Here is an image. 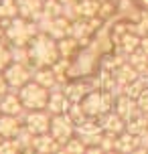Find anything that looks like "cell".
<instances>
[{
	"label": "cell",
	"mask_w": 148,
	"mask_h": 154,
	"mask_svg": "<svg viewBox=\"0 0 148 154\" xmlns=\"http://www.w3.org/2000/svg\"><path fill=\"white\" fill-rule=\"evenodd\" d=\"M24 128L23 118L18 116H0V138H16L18 132Z\"/></svg>",
	"instance_id": "14"
},
{
	"label": "cell",
	"mask_w": 148,
	"mask_h": 154,
	"mask_svg": "<svg viewBox=\"0 0 148 154\" xmlns=\"http://www.w3.org/2000/svg\"><path fill=\"white\" fill-rule=\"evenodd\" d=\"M106 154H122V152H118V150H109V152H106Z\"/></svg>",
	"instance_id": "41"
},
{
	"label": "cell",
	"mask_w": 148,
	"mask_h": 154,
	"mask_svg": "<svg viewBox=\"0 0 148 154\" xmlns=\"http://www.w3.org/2000/svg\"><path fill=\"white\" fill-rule=\"evenodd\" d=\"M63 150H65L67 154H85L87 152V146L77 138V136H73L69 142H65V144H63Z\"/></svg>",
	"instance_id": "29"
},
{
	"label": "cell",
	"mask_w": 148,
	"mask_h": 154,
	"mask_svg": "<svg viewBox=\"0 0 148 154\" xmlns=\"http://www.w3.org/2000/svg\"><path fill=\"white\" fill-rule=\"evenodd\" d=\"M18 16V8H16V0H0V23L6 24Z\"/></svg>",
	"instance_id": "24"
},
{
	"label": "cell",
	"mask_w": 148,
	"mask_h": 154,
	"mask_svg": "<svg viewBox=\"0 0 148 154\" xmlns=\"http://www.w3.org/2000/svg\"><path fill=\"white\" fill-rule=\"evenodd\" d=\"M23 154H37L35 150H29V152H23Z\"/></svg>",
	"instance_id": "43"
},
{
	"label": "cell",
	"mask_w": 148,
	"mask_h": 154,
	"mask_svg": "<svg viewBox=\"0 0 148 154\" xmlns=\"http://www.w3.org/2000/svg\"><path fill=\"white\" fill-rule=\"evenodd\" d=\"M2 75L6 79L8 87L12 91H18L29 81H32V67L31 65H24V63H10L6 69H4Z\"/></svg>",
	"instance_id": "5"
},
{
	"label": "cell",
	"mask_w": 148,
	"mask_h": 154,
	"mask_svg": "<svg viewBox=\"0 0 148 154\" xmlns=\"http://www.w3.org/2000/svg\"><path fill=\"white\" fill-rule=\"evenodd\" d=\"M126 61L130 63V65H132L134 69L138 71V73H144V69H146V63H148V55L144 53V51H142V49H138V51H134L132 55H128V59H126Z\"/></svg>",
	"instance_id": "25"
},
{
	"label": "cell",
	"mask_w": 148,
	"mask_h": 154,
	"mask_svg": "<svg viewBox=\"0 0 148 154\" xmlns=\"http://www.w3.org/2000/svg\"><path fill=\"white\" fill-rule=\"evenodd\" d=\"M59 2H61V4H65V2H69V0H59Z\"/></svg>",
	"instance_id": "44"
},
{
	"label": "cell",
	"mask_w": 148,
	"mask_h": 154,
	"mask_svg": "<svg viewBox=\"0 0 148 154\" xmlns=\"http://www.w3.org/2000/svg\"><path fill=\"white\" fill-rule=\"evenodd\" d=\"M140 49H142V51H144V53L148 55V37H144V38L140 41Z\"/></svg>",
	"instance_id": "36"
},
{
	"label": "cell",
	"mask_w": 148,
	"mask_h": 154,
	"mask_svg": "<svg viewBox=\"0 0 148 154\" xmlns=\"http://www.w3.org/2000/svg\"><path fill=\"white\" fill-rule=\"evenodd\" d=\"M130 154H148V148H136V150H134V152H130Z\"/></svg>",
	"instance_id": "37"
},
{
	"label": "cell",
	"mask_w": 148,
	"mask_h": 154,
	"mask_svg": "<svg viewBox=\"0 0 148 154\" xmlns=\"http://www.w3.org/2000/svg\"><path fill=\"white\" fill-rule=\"evenodd\" d=\"M0 41H4V24L0 23Z\"/></svg>",
	"instance_id": "39"
},
{
	"label": "cell",
	"mask_w": 148,
	"mask_h": 154,
	"mask_svg": "<svg viewBox=\"0 0 148 154\" xmlns=\"http://www.w3.org/2000/svg\"><path fill=\"white\" fill-rule=\"evenodd\" d=\"M59 148H61V144L49 132L47 134H39V136H35V140H32V150L37 154H53Z\"/></svg>",
	"instance_id": "17"
},
{
	"label": "cell",
	"mask_w": 148,
	"mask_h": 154,
	"mask_svg": "<svg viewBox=\"0 0 148 154\" xmlns=\"http://www.w3.org/2000/svg\"><path fill=\"white\" fill-rule=\"evenodd\" d=\"M0 140H2V138H0Z\"/></svg>",
	"instance_id": "46"
},
{
	"label": "cell",
	"mask_w": 148,
	"mask_h": 154,
	"mask_svg": "<svg viewBox=\"0 0 148 154\" xmlns=\"http://www.w3.org/2000/svg\"><path fill=\"white\" fill-rule=\"evenodd\" d=\"M100 0H77V16L79 18H100Z\"/></svg>",
	"instance_id": "20"
},
{
	"label": "cell",
	"mask_w": 148,
	"mask_h": 154,
	"mask_svg": "<svg viewBox=\"0 0 148 154\" xmlns=\"http://www.w3.org/2000/svg\"><path fill=\"white\" fill-rule=\"evenodd\" d=\"M0 112L6 116H18V118H23L24 112L26 109L23 108V101H20V97H18V91H10L0 100Z\"/></svg>",
	"instance_id": "13"
},
{
	"label": "cell",
	"mask_w": 148,
	"mask_h": 154,
	"mask_svg": "<svg viewBox=\"0 0 148 154\" xmlns=\"http://www.w3.org/2000/svg\"><path fill=\"white\" fill-rule=\"evenodd\" d=\"M136 2H138V6H140V8L148 10V0H136Z\"/></svg>",
	"instance_id": "38"
},
{
	"label": "cell",
	"mask_w": 148,
	"mask_h": 154,
	"mask_svg": "<svg viewBox=\"0 0 148 154\" xmlns=\"http://www.w3.org/2000/svg\"><path fill=\"white\" fill-rule=\"evenodd\" d=\"M29 55H31V67H53L55 63L61 59L59 47L53 37L45 32H39L37 37L29 43Z\"/></svg>",
	"instance_id": "1"
},
{
	"label": "cell",
	"mask_w": 148,
	"mask_h": 154,
	"mask_svg": "<svg viewBox=\"0 0 148 154\" xmlns=\"http://www.w3.org/2000/svg\"><path fill=\"white\" fill-rule=\"evenodd\" d=\"M32 81L35 83H39L41 87H45V89H53L57 85H61L57 81V75H55L53 67H37V69H32Z\"/></svg>",
	"instance_id": "16"
},
{
	"label": "cell",
	"mask_w": 148,
	"mask_h": 154,
	"mask_svg": "<svg viewBox=\"0 0 148 154\" xmlns=\"http://www.w3.org/2000/svg\"><path fill=\"white\" fill-rule=\"evenodd\" d=\"M136 148H140V138L138 136H134L130 132H122V134L116 136V148L114 150H118V152H122V154H130Z\"/></svg>",
	"instance_id": "18"
},
{
	"label": "cell",
	"mask_w": 148,
	"mask_h": 154,
	"mask_svg": "<svg viewBox=\"0 0 148 154\" xmlns=\"http://www.w3.org/2000/svg\"><path fill=\"white\" fill-rule=\"evenodd\" d=\"M10 91V87H8V83H6V79H4V75L0 73V100L6 95V93Z\"/></svg>",
	"instance_id": "34"
},
{
	"label": "cell",
	"mask_w": 148,
	"mask_h": 154,
	"mask_svg": "<svg viewBox=\"0 0 148 154\" xmlns=\"http://www.w3.org/2000/svg\"><path fill=\"white\" fill-rule=\"evenodd\" d=\"M71 101L67 100V95L63 91V85H57L49 91V101H47V112L51 116H59V114H67Z\"/></svg>",
	"instance_id": "9"
},
{
	"label": "cell",
	"mask_w": 148,
	"mask_h": 154,
	"mask_svg": "<svg viewBox=\"0 0 148 154\" xmlns=\"http://www.w3.org/2000/svg\"><path fill=\"white\" fill-rule=\"evenodd\" d=\"M114 103H116V97L114 93L103 91V89H94L91 93H87L83 101H81V108L85 109L87 118H94V120H100L103 114H108L114 109Z\"/></svg>",
	"instance_id": "3"
},
{
	"label": "cell",
	"mask_w": 148,
	"mask_h": 154,
	"mask_svg": "<svg viewBox=\"0 0 148 154\" xmlns=\"http://www.w3.org/2000/svg\"><path fill=\"white\" fill-rule=\"evenodd\" d=\"M10 51H12V63H24V65H31L29 47H14V45H10Z\"/></svg>",
	"instance_id": "28"
},
{
	"label": "cell",
	"mask_w": 148,
	"mask_h": 154,
	"mask_svg": "<svg viewBox=\"0 0 148 154\" xmlns=\"http://www.w3.org/2000/svg\"><path fill=\"white\" fill-rule=\"evenodd\" d=\"M53 154H67V152H65V150H63V146H61L59 150H57V152H53Z\"/></svg>",
	"instance_id": "40"
},
{
	"label": "cell",
	"mask_w": 148,
	"mask_h": 154,
	"mask_svg": "<svg viewBox=\"0 0 148 154\" xmlns=\"http://www.w3.org/2000/svg\"><path fill=\"white\" fill-rule=\"evenodd\" d=\"M18 97L23 101V108L26 112H32V109H47V101H49V89L41 87L39 83L35 81H29V83L18 89Z\"/></svg>",
	"instance_id": "4"
},
{
	"label": "cell",
	"mask_w": 148,
	"mask_h": 154,
	"mask_svg": "<svg viewBox=\"0 0 148 154\" xmlns=\"http://www.w3.org/2000/svg\"><path fill=\"white\" fill-rule=\"evenodd\" d=\"M43 14L49 16V18L63 16V4L59 0H45V4H43Z\"/></svg>",
	"instance_id": "26"
},
{
	"label": "cell",
	"mask_w": 148,
	"mask_h": 154,
	"mask_svg": "<svg viewBox=\"0 0 148 154\" xmlns=\"http://www.w3.org/2000/svg\"><path fill=\"white\" fill-rule=\"evenodd\" d=\"M14 140L18 142V146H20V150H23V152H29V150H32V140H35V134H31L26 128H23V130L18 132V136H16Z\"/></svg>",
	"instance_id": "27"
},
{
	"label": "cell",
	"mask_w": 148,
	"mask_h": 154,
	"mask_svg": "<svg viewBox=\"0 0 148 154\" xmlns=\"http://www.w3.org/2000/svg\"><path fill=\"white\" fill-rule=\"evenodd\" d=\"M101 126V130H103V134H112V136H118V134H122V132H126V122L120 118V116L112 109V112H108V114H103L97 120Z\"/></svg>",
	"instance_id": "12"
},
{
	"label": "cell",
	"mask_w": 148,
	"mask_h": 154,
	"mask_svg": "<svg viewBox=\"0 0 148 154\" xmlns=\"http://www.w3.org/2000/svg\"><path fill=\"white\" fill-rule=\"evenodd\" d=\"M140 41L142 38L138 37V35H134L132 31H128L126 35H122V37L116 41V53L128 59V55H132L134 51L140 49Z\"/></svg>",
	"instance_id": "15"
},
{
	"label": "cell",
	"mask_w": 148,
	"mask_h": 154,
	"mask_svg": "<svg viewBox=\"0 0 148 154\" xmlns=\"http://www.w3.org/2000/svg\"><path fill=\"white\" fill-rule=\"evenodd\" d=\"M85 154H106V152H103L100 146H87V152Z\"/></svg>",
	"instance_id": "35"
},
{
	"label": "cell",
	"mask_w": 148,
	"mask_h": 154,
	"mask_svg": "<svg viewBox=\"0 0 148 154\" xmlns=\"http://www.w3.org/2000/svg\"><path fill=\"white\" fill-rule=\"evenodd\" d=\"M114 112H116L124 122H130L132 118L140 116V109H138V103L136 100L128 97V95H118L116 103H114Z\"/></svg>",
	"instance_id": "11"
},
{
	"label": "cell",
	"mask_w": 148,
	"mask_h": 154,
	"mask_svg": "<svg viewBox=\"0 0 148 154\" xmlns=\"http://www.w3.org/2000/svg\"><path fill=\"white\" fill-rule=\"evenodd\" d=\"M142 75H146V77H148V63H146V69H144V73H142Z\"/></svg>",
	"instance_id": "42"
},
{
	"label": "cell",
	"mask_w": 148,
	"mask_h": 154,
	"mask_svg": "<svg viewBox=\"0 0 148 154\" xmlns=\"http://www.w3.org/2000/svg\"><path fill=\"white\" fill-rule=\"evenodd\" d=\"M75 136H77L85 146H97L101 136H103V130H101V126H100L97 120L87 118L85 122H81L79 126H75Z\"/></svg>",
	"instance_id": "8"
},
{
	"label": "cell",
	"mask_w": 148,
	"mask_h": 154,
	"mask_svg": "<svg viewBox=\"0 0 148 154\" xmlns=\"http://www.w3.org/2000/svg\"><path fill=\"white\" fill-rule=\"evenodd\" d=\"M114 77H116V83L120 85V87H126V85L132 83L134 79H138V77H140V73H138V71L134 69L130 63L126 61V63H122V65L114 71Z\"/></svg>",
	"instance_id": "19"
},
{
	"label": "cell",
	"mask_w": 148,
	"mask_h": 154,
	"mask_svg": "<svg viewBox=\"0 0 148 154\" xmlns=\"http://www.w3.org/2000/svg\"><path fill=\"white\" fill-rule=\"evenodd\" d=\"M49 134L53 136L59 144H65L69 142L73 136H75V124L67 114H59L51 118V128H49Z\"/></svg>",
	"instance_id": "6"
},
{
	"label": "cell",
	"mask_w": 148,
	"mask_h": 154,
	"mask_svg": "<svg viewBox=\"0 0 148 154\" xmlns=\"http://www.w3.org/2000/svg\"><path fill=\"white\" fill-rule=\"evenodd\" d=\"M43 4H45V0H16L18 16L31 23H37L43 16Z\"/></svg>",
	"instance_id": "10"
},
{
	"label": "cell",
	"mask_w": 148,
	"mask_h": 154,
	"mask_svg": "<svg viewBox=\"0 0 148 154\" xmlns=\"http://www.w3.org/2000/svg\"><path fill=\"white\" fill-rule=\"evenodd\" d=\"M0 116H2V112H0Z\"/></svg>",
	"instance_id": "45"
},
{
	"label": "cell",
	"mask_w": 148,
	"mask_h": 154,
	"mask_svg": "<svg viewBox=\"0 0 148 154\" xmlns=\"http://www.w3.org/2000/svg\"><path fill=\"white\" fill-rule=\"evenodd\" d=\"M51 118L53 116L49 114L47 109H32V112H24L23 124L31 134L39 136V134H47L49 132V128H51Z\"/></svg>",
	"instance_id": "7"
},
{
	"label": "cell",
	"mask_w": 148,
	"mask_h": 154,
	"mask_svg": "<svg viewBox=\"0 0 148 154\" xmlns=\"http://www.w3.org/2000/svg\"><path fill=\"white\" fill-rule=\"evenodd\" d=\"M136 103H138V109H140V114H146V116H148V89L142 93L138 100H136Z\"/></svg>",
	"instance_id": "33"
},
{
	"label": "cell",
	"mask_w": 148,
	"mask_h": 154,
	"mask_svg": "<svg viewBox=\"0 0 148 154\" xmlns=\"http://www.w3.org/2000/svg\"><path fill=\"white\" fill-rule=\"evenodd\" d=\"M0 154H23V150L14 138H2L0 140Z\"/></svg>",
	"instance_id": "32"
},
{
	"label": "cell",
	"mask_w": 148,
	"mask_h": 154,
	"mask_svg": "<svg viewBox=\"0 0 148 154\" xmlns=\"http://www.w3.org/2000/svg\"><path fill=\"white\" fill-rule=\"evenodd\" d=\"M37 35H39L37 23H31V20L20 18V16H16V18H12V20H8L4 24V41H6L8 45L29 47V43Z\"/></svg>",
	"instance_id": "2"
},
{
	"label": "cell",
	"mask_w": 148,
	"mask_h": 154,
	"mask_svg": "<svg viewBox=\"0 0 148 154\" xmlns=\"http://www.w3.org/2000/svg\"><path fill=\"white\" fill-rule=\"evenodd\" d=\"M146 89H148V77L146 75H140L138 79H134L130 85H126V87H124V95L132 97V100H138Z\"/></svg>",
	"instance_id": "23"
},
{
	"label": "cell",
	"mask_w": 148,
	"mask_h": 154,
	"mask_svg": "<svg viewBox=\"0 0 148 154\" xmlns=\"http://www.w3.org/2000/svg\"><path fill=\"white\" fill-rule=\"evenodd\" d=\"M12 63V51L6 41H0V73H4L8 65Z\"/></svg>",
	"instance_id": "30"
},
{
	"label": "cell",
	"mask_w": 148,
	"mask_h": 154,
	"mask_svg": "<svg viewBox=\"0 0 148 154\" xmlns=\"http://www.w3.org/2000/svg\"><path fill=\"white\" fill-rule=\"evenodd\" d=\"M67 116L73 120L75 126H79L81 122H85V120H87V114H85V109L81 108V103H71L69 109H67Z\"/></svg>",
	"instance_id": "31"
},
{
	"label": "cell",
	"mask_w": 148,
	"mask_h": 154,
	"mask_svg": "<svg viewBox=\"0 0 148 154\" xmlns=\"http://www.w3.org/2000/svg\"><path fill=\"white\" fill-rule=\"evenodd\" d=\"M57 47H59L61 59H71V57L81 49V43L73 37H65V38H61V41H57Z\"/></svg>",
	"instance_id": "21"
},
{
	"label": "cell",
	"mask_w": 148,
	"mask_h": 154,
	"mask_svg": "<svg viewBox=\"0 0 148 154\" xmlns=\"http://www.w3.org/2000/svg\"><path fill=\"white\" fill-rule=\"evenodd\" d=\"M126 132H130V134H134V136H144L148 132V116L146 114H140L136 116V118H132L130 122H126Z\"/></svg>",
	"instance_id": "22"
}]
</instances>
